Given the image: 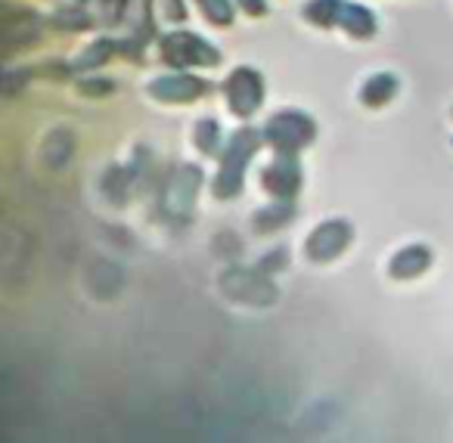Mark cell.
I'll return each mask as SVG.
<instances>
[{"label": "cell", "mask_w": 453, "mask_h": 443, "mask_svg": "<svg viewBox=\"0 0 453 443\" xmlns=\"http://www.w3.org/2000/svg\"><path fill=\"white\" fill-rule=\"evenodd\" d=\"M158 59L171 72L214 69V65H220V50L202 34L177 28V32H168L158 38Z\"/></svg>", "instance_id": "cell-3"}, {"label": "cell", "mask_w": 453, "mask_h": 443, "mask_svg": "<svg viewBox=\"0 0 453 443\" xmlns=\"http://www.w3.org/2000/svg\"><path fill=\"white\" fill-rule=\"evenodd\" d=\"M450 115H453V109H450Z\"/></svg>", "instance_id": "cell-22"}, {"label": "cell", "mask_w": 453, "mask_h": 443, "mask_svg": "<svg viewBox=\"0 0 453 443\" xmlns=\"http://www.w3.org/2000/svg\"><path fill=\"white\" fill-rule=\"evenodd\" d=\"M224 131H220V121L211 118V115H205V118H199L193 125V146L202 152V156H220V149H224Z\"/></svg>", "instance_id": "cell-16"}, {"label": "cell", "mask_w": 453, "mask_h": 443, "mask_svg": "<svg viewBox=\"0 0 453 443\" xmlns=\"http://www.w3.org/2000/svg\"><path fill=\"white\" fill-rule=\"evenodd\" d=\"M236 10L246 16H252V19H261V16H267V0H234Z\"/></svg>", "instance_id": "cell-21"}, {"label": "cell", "mask_w": 453, "mask_h": 443, "mask_svg": "<svg viewBox=\"0 0 453 443\" xmlns=\"http://www.w3.org/2000/svg\"><path fill=\"white\" fill-rule=\"evenodd\" d=\"M146 94L165 106H189L196 100H205L211 94V81L199 78L193 72H168L146 84Z\"/></svg>", "instance_id": "cell-6"}, {"label": "cell", "mask_w": 453, "mask_h": 443, "mask_svg": "<svg viewBox=\"0 0 453 443\" xmlns=\"http://www.w3.org/2000/svg\"><path fill=\"white\" fill-rule=\"evenodd\" d=\"M199 13L205 16V22H211L214 28H230L236 19V4L234 0H196Z\"/></svg>", "instance_id": "cell-17"}, {"label": "cell", "mask_w": 453, "mask_h": 443, "mask_svg": "<svg viewBox=\"0 0 453 443\" xmlns=\"http://www.w3.org/2000/svg\"><path fill=\"white\" fill-rule=\"evenodd\" d=\"M75 88H78V94L81 96H109L115 90V81L112 78H103V75H84V78H78L75 81Z\"/></svg>", "instance_id": "cell-19"}, {"label": "cell", "mask_w": 453, "mask_h": 443, "mask_svg": "<svg viewBox=\"0 0 453 443\" xmlns=\"http://www.w3.org/2000/svg\"><path fill=\"white\" fill-rule=\"evenodd\" d=\"M354 245V224L345 218H329L317 224L304 239V257L311 264H333Z\"/></svg>", "instance_id": "cell-5"}, {"label": "cell", "mask_w": 453, "mask_h": 443, "mask_svg": "<svg viewBox=\"0 0 453 443\" xmlns=\"http://www.w3.org/2000/svg\"><path fill=\"white\" fill-rule=\"evenodd\" d=\"M265 146H271L277 156H302L317 140V121L304 109H280L261 127Z\"/></svg>", "instance_id": "cell-2"}, {"label": "cell", "mask_w": 453, "mask_h": 443, "mask_svg": "<svg viewBox=\"0 0 453 443\" xmlns=\"http://www.w3.org/2000/svg\"><path fill=\"white\" fill-rule=\"evenodd\" d=\"M96 7H100V22L109 28L115 26H125L127 13H131L134 0H96Z\"/></svg>", "instance_id": "cell-18"}, {"label": "cell", "mask_w": 453, "mask_h": 443, "mask_svg": "<svg viewBox=\"0 0 453 443\" xmlns=\"http://www.w3.org/2000/svg\"><path fill=\"white\" fill-rule=\"evenodd\" d=\"M432 264H434L432 245L410 242V245L397 248L395 255L388 257V267H385V273H388L391 282H413V279H419V276H426L428 270H432Z\"/></svg>", "instance_id": "cell-8"}, {"label": "cell", "mask_w": 453, "mask_h": 443, "mask_svg": "<svg viewBox=\"0 0 453 443\" xmlns=\"http://www.w3.org/2000/svg\"><path fill=\"white\" fill-rule=\"evenodd\" d=\"M115 57H119V38H109V34H103V38L90 41V44L84 47L75 59H72L69 69L72 72H84V75H94V72H100V65L112 63Z\"/></svg>", "instance_id": "cell-12"}, {"label": "cell", "mask_w": 453, "mask_h": 443, "mask_svg": "<svg viewBox=\"0 0 453 443\" xmlns=\"http://www.w3.org/2000/svg\"><path fill=\"white\" fill-rule=\"evenodd\" d=\"M296 214H298L296 202H271V205L255 211L252 226H255V233L265 236V233H277V230H283V226H289L292 220H296Z\"/></svg>", "instance_id": "cell-13"}, {"label": "cell", "mask_w": 453, "mask_h": 443, "mask_svg": "<svg viewBox=\"0 0 453 443\" xmlns=\"http://www.w3.org/2000/svg\"><path fill=\"white\" fill-rule=\"evenodd\" d=\"M342 7H345V0H308L302 7V16L308 26L329 32V28H339Z\"/></svg>", "instance_id": "cell-15"}, {"label": "cell", "mask_w": 453, "mask_h": 443, "mask_svg": "<svg viewBox=\"0 0 453 443\" xmlns=\"http://www.w3.org/2000/svg\"><path fill=\"white\" fill-rule=\"evenodd\" d=\"M41 16L28 7L4 10V50L13 53L16 47H28L41 38Z\"/></svg>", "instance_id": "cell-9"}, {"label": "cell", "mask_w": 453, "mask_h": 443, "mask_svg": "<svg viewBox=\"0 0 453 443\" xmlns=\"http://www.w3.org/2000/svg\"><path fill=\"white\" fill-rule=\"evenodd\" d=\"M47 26L57 28V32H63V34L88 32V28H94V16H90L81 4H65V7H57L50 16H47Z\"/></svg>", "instance_id": "cell-14"}, {"label": "cell", "mask_w": 453, "mask_h": 443, "mask_svg": "<svg viewBox=\"0 0 453 443\" xmlns=\"http://www.w3.org/2000/svg\"><path fill=\"white\" fill-rule=\"evenodd\" d=\"M304 187V168L298 156H277L261 171V189L273 202H296Z\"/></svg>", "instance_id": "cell-7"}, {"label": "cell", "mask_w": 453, "mask_h": 443, "mask_svg": "<svg viewBox=\"0 0 453 443\" xmlns=\"http://www.w3.org/2000/svg\"><path fill=\"white\" fill-rule=\"evenodd\" d=\"M265 146V134L258 127H236L230 137H226L224 149L218 156V174L211 180L214 199L230 202L242 193L246 187V171L252 164V158L258 156V149Z\"/></svg>", "instance_id": "cell-1"}, {"label": "cell", "mask_w": 453, "mask_h": 443, "mask_svg": "<svg viewBox=\"0 0 453 443\" xmlns=\"http://www.w3.org/2000/svg\"><path fill=\"white\" fill-rule=\"evenodd\" d=\"M339 28L354 41H372L379 32V19L370 7H364V4H357V0H345Z\"/></svg>", "instance_id": "cell-11"}, {"label": "cell", "mask_w": 453, "mask_h": 443, "mask_svg": "<svg viewBox=\"0 0 453 443\" xmlns=\"http://www.w3.org/2000/svg\"><path fill=\"white\" fill-rule=\"evenodd\" d=\"M401 94V81H397L395 72H372L357 90L360 106L366 109H385L395 96Z\"/></svg>", "instance_id": "cell-10"}, {"label": "cell", "mask_w": 453, "mask_h": 443, "mask_svg": "<svg viewBox=\"0 0 453 443\" xmlns=\"http://www.w3.org/2000/svg\"><path fill=\"white\" fill-rule=\"evenodd\" d=\"M220 94H224V103L230 109V115L249 121L252 115H258V109L265 106V75L252 65H236L230 75L220 84Z\"/></svg>", "instance_id": "cell-4"}, {"label": "cell", "mask_w": 453, "mask_h": 443, "mask_svg": "<svg viewBox=\"0 0 453 443\" xmlns=\"http://www.w3.org/2000/svg\"><path fill=\"white\" fill-rule=\"evenodd\" d=\"M156 4L165 19L174 22V26H180V22L187 19V4H183V0H156Z\"/></svg>", "instance_id": "cell-20"}]
</instances>
